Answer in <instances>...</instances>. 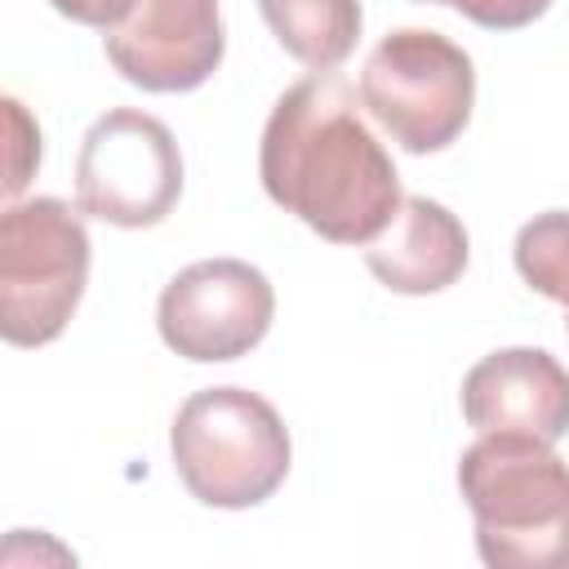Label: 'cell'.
Returning <instances> with one entry per match:
<instances>
[{"label":"cell","instance_id":"6da1fadb","mask_svg":"<svg viewBox=\"0 0 569 569\" xmlns=\"http://www.w3.org/2000/svg\"><path fill=\"white\" fill-rule=\"evenodd\" d=\"M262 191L329 244H369L400 209V173L338 71L289 84L258 142Z\"/></svg>","mask_w":569,"mask_h":569},{"label":"cell","instance_id":"7a4b0ae2","mask_svg":"<svg viewBox=\"0 0 569 569\" xmlns=\"http://www.w3.org/2000/svg\"><path fill=\"white\" fill-rule=\"evenodd\" d=\"M489 569H569V462L533 436L489 431L458 458Z\"/></svg>","mask_w":569,"mask_h":569},{"label":"cell","instance_id":"3957f363","mask_svg":"<svg viewBox=\"0 0 569 569\" xmlns=\"http://www.w3.org/2000/svg\"><path fill=\"white\" fill-rule=\"evenodd\" d=\"M169 453L182 489L218 511L267 502L293 462L284 418L244 387H204L187 396L169 427Z\"/></svg>","mask_w":569,"mask_h":569},{"label":"cell","instance_id":"277c9868","mask_svg":"<svg viewBox=\"0 0 569 569\" xmlns=\"http://www.w3.org/2000/svg\"><path fill=\"white\" fill-rule=\"evenodd\" d=\"M89 231L58 196L9 200L0 213V333L9 347H49L89 284Z\"/></svg>","mask_w":569,"mask_h":569},{"label":"cell","instance_id":"5b68a950","mask_svg":"<svg viewBox=\"0 0 569 569\" xmlns=\"http://www.w3.org/2000/svg\"><path fill=\"white\" fill-rule=\"evenodd\" d=\"M360 107L400 151H445L471 120L476 67L449 36L427 27H396L369 49L360 67Z\"/></svg>","mask_w":569,"mask_h":569},{"label":"cell","instance_id":"8992f818","mask_svg":"<svg viewBox=\"0 0 569 569\" xmlns=\"http://www.w3.org/2000/svg\"><path fill=\"white\" fill-rule=\"evenodd\" d=\"M182 196V151L169 124L138 107L98 116L76 156V209L107 227H160Z\"/></svg>","mask_w":569,"mask_h":569},{"label":"cell","instance_id":"52a82bcc","mask_svg":"<svg viewBox=\"0 0 569 569\" xmlns=\"http://www.w3.org/2000/svg\"><path fill=\"white\" fill-rule=\"evenodd\" d=\"M276 316L271 280L244 258H204L182 267L156 302L164 347L191 365H227L249 356Z\"/></svg>","mask_w":569,"mask_h":569},{"label":"cell","instance_id":"ba28073f","mask_svg":"<svg viewBox=\"0 0 569 569\" xmlns=\"http://www.w3.org/2000/svg\"><path fill=\"white\" fill-rule=\"evenodd\" d=\"M102 53L133 89L191 93L227 53L218 0H142L124 27L102 36Z\"/></svg>","mask_w":569,"mask_h":569},{"label":"cell","instance_id":"9c48e42d","mask_svg":"<svg viewBox=\"0 0 569 569\" xmlns=\"http://www.w3.org/2000/svg\"><path fill=\"white\" fill-rule=\"evenodd\" d=\"M458 400L480 436L511 431L547 445L569 436V369L542 347L489 351L467 369Z\"/></svg>","mask_w":569,"mask_h":569},{"label":"cell","instance_id":"30bf717a","mask_svg":"<svg viewBox=\"0 0 569 569\" xmlns=\"http://www.w3.org/2000/svg\"><path fill=\"white\" fill-rule=\"evenodd\" d=\"M471 258L467 227L427 196H405L396 218L378 240L365 244V267L387 284L391 293L405 298H427L449 289Z\"/></svg>","mask_w":569,"mask_h":569},{"label":"cell","instance_id":"8fae6325","mask_svg":"<svg viewBox=\"0 0 569 569\" xmlns=\"http://www.w3.org/2000/svg\"><path fill=\"white\" fill-rule=\"evenodd\" d=\"M276 44L311 71H338L365 27L360 0H258Z\"/></svg>","mask_w":569,"mask_h":569},{"label":"cell","instance_id":"7c38bea8","mask_svg":"<svg viewBox=\"0 0 569 569\" xmlns=\"http://www.w3.org/2000/svg\"><path fill=\"white\" fill-rule=\"evenodd\" d=\"M516 271L520 280L569 307V209H547V213H533L520 231H516Z\"/></svg>","mask_w":569,"mask_h":569},{"label":"cell","instance_id":"4fadbf2b","mask_svg":"<svg viewBox=\"0 0 569 569\" xmlns=\"http://www.w3.org/2000/svg\"><path fill=\"white\" fill-rule=\"evenodd\" d=\"M413 4H445L485 31H520L551 9V0H413Z\"/></svg>","mask_w":569,"mask_h":569},{"label":"cell","instance_id":"5bb4252c","mask_svg":"<svg viewBox=\"0 0 569 569\" xmlns=\"http://www.w3.org/2000/svg\"><path fill=\"white\" fill-rule=\"evenodd\" d=\"M4 111H9V178H4V196L13 200L27 182H31V173L40 169V129H36V120L22 111V102L18 98H4Z\"/></svg>","mask_w":569,"mask_h":569},{"label":"cell","instance_id":"9a60e30c","mask_svg":"<svg viewBox=\"0 0 569 569\" xmlns=\"http://www.w3.org/2000/svg\"><path fill=\"white\" fill-rule=\"evenodd\" d=\"M62 18H71V22H80V27H93V31H116V27H124L133 13H138V4L142 0H49Z\"/></svg>","mask_w":569,"mask_h":569},{"label":"cell","instance_id":"2e32d148","mask_svg":"<svg viewBox=\"0 0 569 569\" xmlns=\"http://www.w3.org/2000/svg\"><path fill=\"white\" fill-rule=\"evenodd\" d=\"M565 329H569V307H565Z\"/></svg>","mask_w":569,"mask_h":569}]
</instances>
